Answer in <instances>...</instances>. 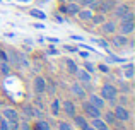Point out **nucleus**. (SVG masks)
<instances>
[{
	"label": "nucleus",
	"mask_w": 135,
	"mask_h": 130,
	"mask_svg": "<svg viewBox=\"0 0 135 130\" xmlns=\"http://www.w3.org/2000/svg\"><path fill=\"white\" fill-rule=\"evenodd\" d=\"M99 96L106 101V103H116V96H118V87L115 84H103L101 89H99Z\"/></svg>",
	"instance_id": "f257e3e1"
},
{
	"label": "nucleus",
	"mask_w": 135,
	"mask_h": 130,
	"mask_svg": "<svg viewBox=\"0 0 135 130\" xmlns=\"http://www.w3.org/2000/svg\"><path fill=\"white\" fill-rule=\"evenodd\" d=\"M103 111L99 110V108H96L94 104H91L87 99H82V115L87 118V120H91V118H98L101 117Z\"/></svg>",
	"instance_id": "f03ea898"
},
{
	"label": "nucleus",
	"mask_w": 135,
	"mask_h": 130,
	"mask_svg": "<svg viewBox=\"0 0 135 130\" xmlns=\"http://www.w3.org/2000/svg\"><path fill=\"white\" fill-rule=\"evenodd\" d=\"M113 113H115V118L118 122H122V123H127V122H130V118H132V111L127 106H123V104H116V106L113 108Z\"/></svg>",
	"instance_id": "7ed1b4c3"
},
{
	"label": "nucleus",
	"mask_w": 135,
	"mask_h": 130,
	"mask_svg": "<svg viewBox=\"0 0 135 130\" xmlns=\"http://www.w3.org/2000/svg\"><path fill=\"white\" fill-rule=\"evenodd\" d=\"M133 31H135V22H133V21H123V19H120L118 26H116V33L125 34V36H132Z\"/></svg>",
	"instance_id": "20e7f679"
},
{
	"label": "nucleus",
	"mask_w": 135,
	"mask_h": 130,
	"mask_svg": "<svg viewBox=\"0 0 135 130\" xmlns=\"http://www.w3.org/2000/svg\"><path fill=\"white\" fill-rule=\"evenodd\" d=\"M46 82H48V80H46L43 75H34V79H33V91H34V94L43 96V94L46 93Z\"/></svg>",
	"instance_id": "39448f33"
},
{
	"label": "nucleus",
	"mask_w": 135,
	"mask_h": 130,
	"mask_svg": "<svg viewBox=\"0 0 135 130\" xmlns=\"http://www.w3.org/2000/svg\"><path fill=\"white\" fill-rule=\"evenodd\" d=\"M116 26H118V22L116 21H111V19H106L104 22L99 24V31H101L103 36H111V34L116 33Z\"/></svg>",
	"instance_id": "423d86ee"
},
{
	"label": "nucleus",
	"mask_w": 135,
	"mask_h": 130,
	"mask_svg": "<svg viewBox=\"0 0 135 130\" xmlns=\"http://www.w3.org/2000/svg\"><path fill=\"white\" fill-rule=\"evenodd\" d=\"M70 93H72L74 96L77 98V99H80V101L87 98V91H86V87H84V84H80L79 80H75V82L70 84Z\"/></svg>",
	"instance_id": "0eeeda50"
},
{
	"label": "nucleus",
	"mask_w": 135,
	"mask_h": 130,
	"mask_svg": "<svg viewBox=\"0 0 135 130\" xmlns=\"http://www.w3.org/2000/svg\"><path fill=\"white\" fill-rule=\"evenodd\" d=\"M128 38L130 36L115 33V34H111V45L116 48V50H123V48H127V45H128Z\"/></svg>",
	"instance_id": "6e6552de"
},
{
	"label": "nucleus",
	"mask_w": 135,
	"mask_h": 130,
	"mask_svg": "<svg viewBox=\"0 0 135 130\" xmlns=\"http://www.w3.org/2000/svg\"><path fill=\"white\" fill-rule=\"evenodd\" d=\"M2 118H5V120H9V122H19L21 120V117H19V110H16V108H12V106H5V108H2Z\"/></svg>",
	"instance_id": "1a4fd4ad"
},
{
	"label": "nucleus",
	"mask_w": 135,
	"mask_h": 130,
	"mask_svg": "<svg viewBox=\"0 0 135 130\" xmlns=\"http://www.w3.org/2000/svg\"><path fill=\"white\" fill-rule=\"evenodd\" d=\"M60 111H63L67 117L72 118L74 115L77 113V106L74 104V101H70V99H63V101H60Z\"/></svg>",
	"instance_id": "9d476101"
},
{
	"label": "nucleus",
	"mask_w": 135,
	"mask_h": 130,
	"mask_svg": "<svg viewBox=\"0 0 135 130\" xmlns=\"http://www.w3.org/2000/svg\"><path fill=\"white\" fill-rule=\"evenodd\" d=\"M74 75H75V79L79 80L80 84H86V86H87V84L92 82V75L87 72L86 69H82V67H79V69H77V72L74 74Z\"/></svg>",
	"instance_id": "9b49d317"
},
{
	"label": "nucleus",
	"mask_w": 135,
	"mask_h": 130,
	"mask_svg": "<svg viewBox=\"0 0 135 130\" xmlns=\"http://www.w3.org/2000/svg\"><path fill=\"white\" fill-rule=\"evenodd\" d=\"M86 99L89 101L91 104H94L96 108H99L101 111L104 110V108H106V104H108V103H106V101L103 99L101 96H99V94H96V93H91V94H87V98H86Z\"/></svg>",
	"instance_id": "f8f14e48"
},
{
	"label": "nucleus",
	"mask_w": 135,
	"mask_h": 130,
	"mask_svg": "<svg viewBox=\"0 0 135 130\" xmlns=\"http://www.w3.org/2000/svg\"><path fill=\"white\" fill-rule=\"evenodd\" d=\"M79 9H80L79 2H67L60 7V10H62L63 14H69V16H75V14L79 12Z\"/></svg>",
	"instance_id": "ddd939ff"
},
{
	"label": "nucleus",
	"mask_w": 135,
	"mask_h": 130,
	"mask_svg": "<svg viewBox=\"0 0 135 130\" xmlns=\"http://www.w3.org/2000/svg\"><path fill=\"white\" fill-rule=\"evenodd\" d=\"M72 120H74V125H75L77 128H80V130H86L87 127H89V120H87L84 115L75 113V115L72 117Z\"/></svg>",
	"instance_id": "4468645a"
},
{
	"label": "nucleus",
	"mask_w": 135,
	"mask_h": 130,
	"mask_svg": "<svg viewBox=\"0 0 135 130\" xmlns=\"http://www.w3.org/2000/svg\"><path fill=\"white\" fill-rule=\"evenodd\" d=\"M92 14H94V12H92V9H91V7H84V9L80 7V9H79V12H77L75 16L79 17V21H80V22H89V21H91V17H92Z\"/></svg>",
	"instance_id": "2eb2a0df"
},
{
	"label": "nucleus",
	"mask_w": 135,
	"mask_h": 130,
	"mask_svg": "<svg viewBox=\"0 0 135 130\" xmlns=\"http://www.w3.org/2000/svg\"><path fill=\"white\" fill-rule=\"evenodd\" d=\"M128 10H130V7L127 5V3H120V5L115 3V7L111 9V12H113V16H115V19H122Z\"/></svg>",
	"instance_id": "dca6fc26"
},
{
	"label": "nucleus",
	"mask_w": 135,
	"mask_h": 130,
	"mask_svg": "<svg viewBox=\"0 0 135 130\" xmlns=\"http://www.w3.org/2000/svg\"><path fill=\"white\" fill-rule=\"evenodd\" d=\"M89 125H91V127H94L96 130H109V125L106 123V122L103 120L101 117H98V118H91V120H89Z\"/></svg>",
	"instance_id": "f3484780"
},
{
	"label": "nucleus",
	"mask_w": 135,
	"mask_h": 130,
	"mask_svg": "<svg viewBox=\"0 0 135 130\" xmlns=\"http://www.w3.org/2000/svg\"><path fill=\"white\" fill-rule=\"evenodd\" d=\"M31 104H22V110L19 111V117L22 118V120H26V122H29L31 118H33V113H31Z\"/></svg>",
	"instance_id": "a211bd4d"
},
{
	"label": "nucleus",
	"mask_w": 135,
	"mask_h": 130,
	"mask_svg": "<svg viewBox=\"0 0 135 130\" xmlns=\"http://www.w3.org/2000/svg\"><path fill=\"white\" fill-rule=\"evenodd\" d=\"M65 69H67V74L74 75V74L77 72V69H79V65H77L75 62L72 60V58H69V57H67V58H65Z\"/></svg>",
	"instance_id": "6ab92c4d"
},
{
	"label": "nucleus",
	"mask_w": 135,
	"mask_h": 130,
	"mask_svg": "<svg viewBox=\"0 0 135 130\" xmlns=\"http://www.w3.org/2000/svg\"><path fill=\"white\" fill-rule=\"evenodd\" d=\"M50 111H51L53 117H58V115H60V99H58V98L53 96L51 103H50Z\"/></svg>",
	"instance_id": "aec40b11"
},
{
	"label": "nucleus",
	"mask_w": 135,
	"mask_h": 130,
	"mask_svg": "<svg viewBox=\"0 0 135 130\" xmlns=\"http://www.w3.org/2000/svg\"><path fill=\"white\" fill-rule=\"evenodd\" d=\"M104 110H106V108H104ZM101 118L109 125V127H111V125L115 123V120H116V118H115V113H113V110H106L104 113H101Z\"/></svg>",
	"instance_id": "412c9836"
},
{
	"label": "nucleus",
	"mask_w": 135,
	"mask_h": 130,
	"mask_svg": "<svg viewBox=\"0 0 135 130\" xmlns=\"http://www.w3.org/2000/svg\"><path fill=\"white\" fill-rule=\"evenodd\" d=\"M122 74H123V77H125L127 80H132V79H133V64H127V65H123Z\"/></svg>",
	"instance_id": "4be33fe9"
},
{
	"label": "nucleus",
	"mask_w": 135,
	"mask_h": 130,
	"mask_svg": "<svg viewBox=\"0 0 135 130\" xmlns=\"http://www.w3.org/2000/svg\"><path fill=\"white\" fill-rule=\"evenodd\" d=\"M106 21V16H104V12H99V14H92V17H91V21L89 22L92 24V26H99L101 22H104Z\"/></svg>",
	"instance_id": "5701e85b"
},
{
	"label": "nucleus",
	"mask_w": 135,
	"mask_h": 130,
	"mask_svg": "<svg viewBox=\"0 0 135 130\" xmlns=\"http://www.w3.org/2000/svg\"><path fill=\"white\" fill-rule=\"evenodd\" d=\"M34 130H51V123H50L48 120H45V118H41V120L36 122Z\"/></svg>",
	"instance_id": "b1692460"
},
{
	"label": "nucleus",
	"mask_w": 135,
	"mask_h": 130,
	"mask_svg": "<svg viewBox=\"0 0 135 130\" xmlns=\"http://www.w3.org/2000/svg\"><path fill=\"white\" fill-rule=\"evenodd\" d=\"M10 72H12V67H10L9 62H0V74H2L3 77L10 75Z\"/></svg>",
	"instance_id": "393cba45"
},
{
	"label": "nucleus",
	"mask_w": 135,
	"mask_h": 130,
	"mask_svg": "<svg viewBox=\"0 0 135 130\" xmlns=\"http://www.w3.org/2000/svg\"><path fill=\"white\" fill-rule=\"evenodd\" d=\"M98 5H101V12H106V10H111L113 7H115V2H113V0H103V2L99 3V0H98Z\"/></svg>",
	"instance_id": "a878e982"
},
{
	"label": "nucleus",
	"mask_w": 135,
	"mask_h": 130,
	"mask_svg": "<svg viewBox=\"0 0 135 130\" xmlns=\"http://www.w3.org/2000/svg\"><path fill=\"white\" fill-rule=\"evenodd\" d=\"M31 113H33V118H36V120H41V118H45V113H43V108H38V106H33V108H31Z\"/></svg>",
	"instance_id": "bb28decb"
},
{
	"label": "nucleus",
	"mask_w": 135,
	"mask_h": 130,
	"mask_svg": "<svg viewBox=\"0 0 135 130\" xmlns=\"http://www.w3.org/2000/svg\"><path fill=\"white\" fill-rule=\"evenodd\" d=\"M92 41H94L96 45H99L103 50H106L109 53V45H108V41H106V40H103V38H92Z\"/></svg>",
	"instance_id": "cd10ccee"
},
{
	"label": "nucleus",
	"mask_w": 135,
	"mask_h": 130,
	"mask_svg": "<svg viewBox=\"0 0 135 130\" xmlns=\"http://www.w3.org/2000/svg\"><path fill=\"white\" fill-rule=\"evenodd\" d=\"M82 69H86L87 72L91 74V75H94V74H96V65H94V64H91L89 60H84V64H82Z\"/></svg>",
	"instance_id": "c85d7f7f"
},
{
	"label": "nucleus",
	"mask_w": 135,
	"mask_h": 130,
	"mask_svg": "<svg viewBox=\"0 0 135 130\" xmlns=\"http://www.w3.org/2000/svg\"><path fill=\"white\" fill-rule=\"evenodd\" d=\"M58 130H75V128H74V125L70 123V122L60 120V122H58Z\"/></svg>",
	"instance_id": "c756f323"
},
{
	"label": "nucleus",
	"mask_w": 135,
	"mask_h": 130,
	"mask_svg": "<svg viewBox=\"0 0 135 130\" xmlns=\"http://www.w3.org/2000/svg\"><path fill=\"white\" fill-rule=\"evenodd\" d=\"M29 16L36 17V19H40V21L46 19V14H45V12H41V10H38V9H31V10H29Z\"/></svg>",
	"instance_id": "7c9ffc66"
},
{
	"label": "nucleus",
	"mask_w": 135,
	"mask_h": 130,
	"mask_svg": "<svg viewBox=\"0 0 135 130\" xmlns=\"http://www.w3.org/2000/svg\"><path fill=\"white\" fill-rule=\"evenodd\" d=\"M96 3H98V0H79V5L80 7H94Z\"/></svg>",
	"instance_id": "2f4dec72"
},
{
	"label": "nucleus",
	"mask_w": 135,
	"mask_h": 130,
	"mask_svg": "<svg viewBox=\"0 0 135 130\" xmlns=\"http://www.w3.org/2000/svg\"><path fill=\"white\" fill-rule=\"evenodd\" d=\"M0 130H10V122L5 120V118H2V120H0Z\"/></svg>",
	"instance_id": "473e14b6"
},
{
	"label": "nucleus",
	"mask_w": 135,
	"mask_h": 130,
	"mask_svg": "<svg viewBox=\"0 0 135 130\" xmlns=\"http://www.w3.org/2000/svg\"><path fill=\"white\" fill-rule=\"evenodd\" d=\"M19 130H31L29 122H26V120H22V122H21V120H19Z\"/></svg>",
	"instance_id": "72a5a7b5"
},
{
	"label": "nucleus",
	"mask_w": 135,
	"mask_h": 130,
	"mask_svg": "<svg viewBox=\"0 0 135 130\" xmlns=\"http://www.w3.org/2000/svg\"><path fill=\"white\" fill-rule=\"evenodd\" d=\"M96 70H99V72H103V74H108L109 72V67L104 65V64H99V65H96Z\"/></svg>",
	"instance_id": "f704fd0d"
},
{
	"label": "nucleus",
	"mask_w": 135,
	"mask_h": 130,
	"mask_svg": "<svg viewBox=\"0 0 135 130\" xmlns=\"http://www.w3.org/2000/svg\"><path fill=\"white\" fill-rule=\"evenodd\" d=\"M46 93H50L51 96H55V93H56L55 84H48V82H46Z\"/></svg>",
	"instance_id": "c9c22d12"
},
{
	"label": "nucleus",
	"mask_w": 135,
	"mask_h": 130,
	"mask_svg": "<svg viewBox=\"0 0 135 130\" xmlns=\"http://www.w3.org/2000/svg\"><path fill=\"white\" fill-rule=\"evenodd\" d=\"M122 19H123V21H133V19H135V14H133V10H132V9H130V10H128V12H127V14H125V16H123V17H122Z\"/></svg>",
	"instance_id": "e433bc0d"
},
{
	"label": "nucleus",
	"mask_w": 135,
	"mask_h": 130,
	"mask_svg": "<svg viewBox=\"0 0 135 130\" xmlns=\"http://www.w3.org/2000/svg\"><path fill=\"white\" fill-rule=\"evenodd\" d=\"M0 62H7V53H5V50H0Z\"/></svg>",
	"instance_id": "4c0bfd02"
},
{
	"label": "nucleus",
	"mask_w": 135,
	"mask_h": 130,
	"mask_svg": "<svg viewBox=\"0 0 135 130\" xmlns=\"http://www.w3.org/2000/svg\"><path fill=\"white\" fill-rule=\"evenodd\" d=\"M77 53H79V55H80L82 58H87V57H89V53H87V51H80L79 48H77Z\"/></svg>",
	"instance_id": "58836bf2"
},
{
	"label": "nucleus",
	"mask_w": 135,
	"mask_h": 130,
	"mask_svg": "<svg viewBox=\"0 0 135 130\" xmlns=\"http://www.w3.org/2000/svg\"><path fill=\"white\" fill-rule=\"evenodd\" d=\"M67 51H77V46H72V45H69V46H63Z\"/></svg>",
	"instance_id": "ea45409f"
},
{
	"label": "nucleus",
	"mask_w": 135,
	"mask_h": 130,
	"mask_svg": "<svg viewBox=\"0 0 135 130\" xmlns=\"http://www.w3.org/2000/svg\"><path fill=\"white\" fill-rule=\"evenodd\" d=\"M48 51H50V53H53V55H58V50H56V48H53V46H50Z\"/></svg>",
	"instance_id": "a19ab883"
},
{
	"label": "nucleus",
	"mask_w": 135,
	"mask_h": 130,
	"mask_svg": "<svg viewBox=\"0 0 135 130\" xmlns=\"http://www.w3.org/2000/svg\"><path fill=\"white\" fill-rule=\"evenodd\" d=\"M55 19H56V22H63V17H62V16H58V14L55 16Z\"/></svg>",
	"instance_id": "79ce46f5"
},
{
	"label": "nucleus",
	"mask_w": 135,
	"mask_h": 130,
	"mask_svg": "<svg viewBox=\"0 0 135 130\" xmlns=\"http://www.w3.org/2000/svg\"><path fill=\"white\" fill-rule=\"evenodd\" d=\"M48 41H50V43H58V40H56V38H48Z\"/></svg>",
	"instance_id": "37998d69"
},
{
	"label": "nucleus",
	"mask_w": 135,
	"mask_h": 130,
	"mask_svg": "<svg viewBox=\"0 0 135 130\" xmlns=\"http://www.w3.org/2000/svg\"><path fill=\"white\" fill-rule=\"evenodd\" d=\"M86 130H96V128H94V127H91V125H89V127H87Z\"/></svg>",
	"instance_id": "c03bdc74"
},
{
	"label": "nucleus",
	"mask_w": 135,
	"mask_h": 130,
	"mask_svg": "<svg viewBox=\"0 0 135 130\" xmlns=\"http://www.w3.org/2000/svg\"><path fill=\"white\" fill-rule=\"evenodd\" d=\"M0 120H2V113H0Z\"/></svg>",
	"instance_id": "a18cd8bd"
},
{
	"label": "nucleus",
	"mask_w": 135,
	"mask_h": 130,
	"mask_svg": "<svg viewBox=\"0 0 135 130\" xmlns=\"http://www.w3.org/2000/svg\"><path fill=\"white\" fill-rule=\"evenodd\" d=\"M0 93H2V86H0Z\"/></svg>",
	"instance_id": "49530a36"
},
{
	"label": "nucleus",
	"mask_w": 135,
	"mask_h": 130,
	"mask_svg": "<svg viewBox=\"0 0 135 130\" xmlns=\"http://www.w3.org/2000/svg\"><path fill=\"white\" fill-rule=\"evenodd\" d=\"M60 2H65V0H60Z\"/></svg>",
	"instance_id": "de8ad7c7"
}]
</instances>
